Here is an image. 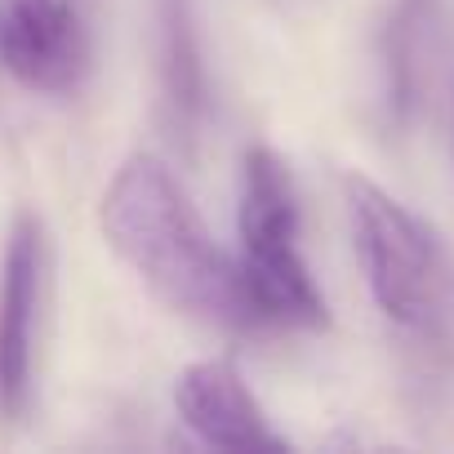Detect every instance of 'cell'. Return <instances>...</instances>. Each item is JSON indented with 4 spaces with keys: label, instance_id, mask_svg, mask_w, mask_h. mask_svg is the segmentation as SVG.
<instances>
[{
    "label": "cell",
    "instance_id": "obj_1",
    "mask_svg": "<svg viewBox=\"0 0 454 454\" xmlns=\"http://www.w3.org/2000/svg\"><path fill=\"white\" fill-rule=\"evenodd\" d=\"M98 227L112 254L174 312L218 330H268L241 263L227 254L174 178V169L134 152L107 183Z\"/></svg>",
    "mask_w": 454,
    "mask_h": 454
},
{
    "label": "cell",
    "instance_id": "obj_2",
    "mask_svg": "<svg viewBox=\"0 0 454 454\" xmlns=\"http://www.w3.org/2000/svg\"><path fill=\"white\" fill-rule=\"evenodd\" d=\"M352 246L379 312L414 334L441 330L454 303V268L441 237L365 174L343 178Z\"/></svg>",
    "mask_w": 454,
    "mask_h": 454
},
{
    "label": "cell",
    "instance_id": "obj_3",
    "mask_svg": "<svg viewBox=\"0 0 454 454\" xmlns=\"http://www.w3.org/2000/svg\"><path fill=\"white\" fill-rule=\"evenodd\" d=\"M241 272L263 325H303L321 330L330 321L325 294L317 290L299 254V205L286 160L272 147H250L241 160V200H237Z\"/></svg>",
    "mask_w": 454,
    "mask_h": 454
},
{
    "label": "cell",
    "instance_id": "obj_4",
    "mask_svg": "<svg viewBox=\"0 0 454 454\" xmlns=\"http://www.w3.org/2000/svg\"><path fill=\"white\" fill-rule=\"evenodd\" d=\"M45 286V232L36 214H19L0 263V419H23L32 396L36 317Z\"/></svg>",
    "mask_w": 454,
    "mask_h": 454
},
{
    "label": "cell",
    "instance_id": "obj_5",
    "mask_svg": "<svg viewBox=\"0 0 454 454\" xmlns=\"http://www.w3.org/2000/svg\"><path fill=\"white\" fill-rule=\"evenodd\" d=\"M0 63L36 94H72L90 67L72 0H0Z\"/></svg>",
    "mask_w": 454,
    "mask_h": 454
},
{
    "label": "cell",
    "instance_id": "obj_6",
    "mask_svg": "<svg viewBox=\"0 0 454 454\" xmlns=\"http://www.w3.org/2000/svg\"><path fill=\"white\" fill-rule=\"evenodd\" d=\"M174 410L178 419L218 450H286V436L272 427L254 392L246 387L241 370L223 356L192 361L174 379Z\"/></svg>",
    "mask_w": 454,
    "mask_h": 454
},
{
    "label": "cell",
    "instance_id": "obj_7",
    "mask_svg": "<svg viewBox=\"0 0 454 454\" xmlns=\"http://www.w3.org/2000/svg\"><path fill=\"white\" fill-rule=\"evenodd\" d=\"M160 81L178 129H196L205 116V63L192 32L187 0H160Z\"/></svg>",
    "mask_w": 454,
    "mask_h": 454
}]
</instances>
